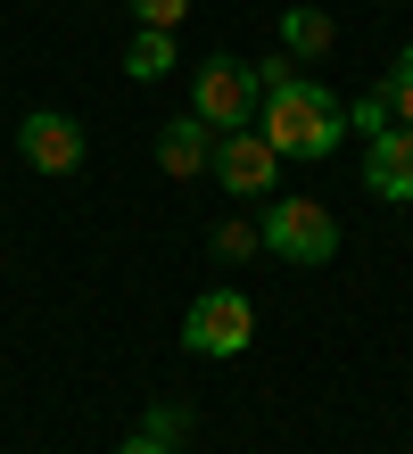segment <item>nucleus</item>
Here are the masks:
<instances>
[{
	"mask_svg": "<svg viewBox=\"0 0 413 454\" xmlns=\"http://www.w3.org/2000/svg\"><path fill=\"white\" fill-rule=\"evenodd\" d=\"M248 339H257V306H248L240 289H207V298L182 314V347L190 356L232 364V356H248Z\"/></svg>",
	"mask_w": 413,
	"mask_h": 454,
	"instance_id": "nucleus-4",
	"label": "nucleus"
},
{
	"mask_svg": "<svg viewBox=\"0 0 413 454\" xmlns=\"http://www.w3.org/2000/svg\"><path fill=\"white\" fill-rule=\"evenodd\" d=\"M380 99H389V116H397V124H413V42L397 50V67L380 74Z\"/></svg>",
	"mask_w": 413,
	"mask_h": 454,
	"instance_id": "nucleus-12",
	"label": "nucleus"
},
{
	"mask_svg": "<svg viewBox=\"0 0 413 454\" xmlns=\"http://www.w3.org/2000/svg\"><path fill=\"white\" fill-rule=\"evenodd\" d=\"M116 454H174V446H157V438H124Z\"/></svg>",
	"mask_w": 413,
	"mask_h": 454,
	"instance_id": "nucleus-16",
	"label": "nucleus"
},
{
	"mask_svg": "<svg viewBox=\"0 0 413 454\" xmlns=\"http://www.w3.org/2000/svg\"><path fill=\"white\" fill-rule=\"evenodd\" d=\"M17 149H25V166L34 174H75L83 166V124L59 116V108H34L17 124Z\"/></svg>",
	"mask_w": 413,
	"mask_h": 454,
	"instance_id": "nucleus-6",
	"label": "nucleus"
},
{
	"mask_svg": "<svg viewBox=\"0 0 413 454\" xmlns=\"http://www.w3.org/2000/svg\"><path fill=\"white\" fill-rule=\"evenodd\" d=\"M265 248L282 264H330L339 256V223L322 199H273L265 207Z\"/></svg>",
	"mask_w": 413,
	"mask_h": 454,
	"instance_id": "nucleus-3",
	"label": "nucleus"
},
{
	"mask_svg": "<svg viewBox=\"0 0 413 454\" xmlns=\"http://www.w3.org/2000/svg\"><path fill=\"white\" fill-rule=\"evenodd\" d=\"M207 248H215V264H248V256H265V223H215V239H207Z\"/></svg>",
	"mask_w": 413,
	"mask_h": 454,
	"instance_id": "nucleus-11",
	"label": "nucleus"
},
{
	"mask_svg": "<svg viewBox=\"0 0 413 454\" xmlns=\"http://www.w3.org/2000/svg\"><path fill=\"white\" fill-rule=\"evenodd\" d=\"M141 438L182 446V438H190V405H149V413H141Z\"/></svg>",
	"mask_w": 413,
	"mask_h": 454,
	"instance_id": "nucleus-13",
	"label": "nucleus"
},
{
	"mask_svg": "<svg viewBox=\"0 0 413 454\" xmlns=\"http://www.w3.org/2000/svg\"><path fill=\"white\" fill-rule=\"evenodd\" d=\"M347 124H355V132H364V141H372V132H389L397 116H389V99L372 91V99H355V108H347Z\"/></svg>",
	"mask_w": 413,
	"mask_h": 454,
	"instance_id": "nucleus-15",
	"label": "nucleus"
},
{
	"mask_svg": "<svg viewBox=\"0 0 413 454\" xmlns=\"http://www.w3.org/2000/svg\"><path fill=\"white\" fill-rule=\"evenodd\" d=\"M257 124H265V141L282 149V157H330V149H339V132H347V108H339L322 83L290 74L282 91H265Z\"/></svg>",
	"mask_w": 413,
	"mask_h": 454,
	"instance_id": "nucleus-1",
	"label": "nucleus"
},
{
	"mask_svg": "<svg viewBox=\"0 0 413 454\" xmlns=\"http://www.w3.org/2000/svg\"><path fill=\"white\" fill-rule=\"evenodd\" d=\"M157 166L190 182V174H207L215 166V124L207 116H174V124H157Z\"/></svg>",
	"mask_w": 413,
	"mask_h": 454,
	"instance_id": "nucleus-8",
	"label": "nucleus"
},
{
	"mask_svg": "<svg viewBox=\"0 0 413 454\" xmlns=\"http://www.w3.org/2000/svg\"><path fill=\"white\" fill-rule=\"evenodd\" d=\"M257 108H265V91H257V67L248 59H207L190 74V116H207L215 132H248Z\"/></svg>",
	"mask_w": 413,
	"mask_h": 454,
	"instance_id": "nucleus-2",
	"label": "nucleus"
},
{
	"mask_svg": "<svg viewBox=\"0 0 413 454\" xmlns=\"http://www.w3.org/2000/svg\"><path fill=\"white\" fill-rule=\"evenodd\" d=\"M124 74H132V83H157V74H174V34H157V25H132V42H124Z\"/></svg>",
	"mask_w": 413,
	"mask_h": 454,
	"instance_id": "nucleus-9",
	"label": "nucleus"
},
{
	"mask_svg": "<svg viewBox=\"0 0 413 454\" xmlns=\"http://www.w3.org/2000/svg\"><path fill=\"white\" fill-rule=\"evenodd\" d=\"M364 182H372V199L413 207V124H389L364 141Z\"/></svg>",
	"mask_w": 413,
	"mask_h": 454,
	"instance_id": "nucleus-7",
	"label": "nucleus"
},
{
	"mask_svg": "<svg viewBox=\"0 0 413 454\" xmlns=\"http://www.w3.org/2000/svg\"><path fill=\"white\" fill-rule=\"evenodd\" d=\"M282 42H290V59H330L339 25H330L322 9H290V17H282Z\"/></svg>",
	"mask_w": 413,
	"mask_h": 454,
	"instance_id": "nucleus-10",
	"label": "nucleus"
},
{
	"mask_svg": "<svg viewBox=\"0 0 413 454\" xmlns=\"http://www.w3.org/2000/svg\"><path fill=\"white\" fill-rule=\"evenodd\" d=\"M207 174L224 182L232 199H273V182H282V149H273L257 124H248V132H215V166Z\"/></svg>",
	"mask_w": 413,
	"mask_h": 454,
	"instance_id": "nucleus-5",
	"label": "nucleus"
},
{
	"mask_svg": "<svg viewBox=\"0 0 413 454\" xmlns=\"http://www.w3.org/2000/svg\"><path fill=\"white\" fill-rule=\"evenodd\" d=\"M190 17V0H132V25H157V34H174Z\"/></svg>",
	"mask_w": 413,
	"mask_h": 454,
	"instance_id": "nucleus-14",
	"label": "nucleus"
}]
</instances>
